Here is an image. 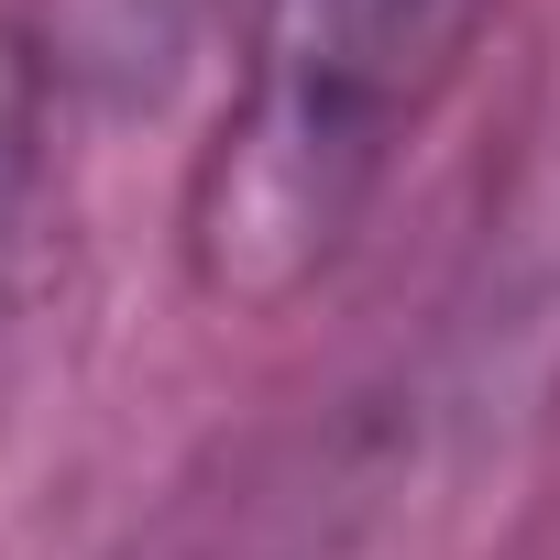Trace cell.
Returning a JSON list of instances; mask_svg holds the SVG:
<instances>
[{
	"label": "cell",
	"instance_id": "obj_2",
	"mask_svg": "<svg viewBox=\"0 0 560 560\" xmlns=\"http://www.w3.org/2000/svg\"><path fill=\"white\" fill-rule=\"evenodd\" d=\"M12 176H23V132H12V110H0V220H12Z\"/></svg>",
	"mask_w": 560,
	"mask_h": 560
},
{
	"label": "cell",
	"instance_id": "obj_1",
	"mask_svg": "<svg viewBox=\"0 0 560 560\" xmlns=\"http://www.w3.org/2000/svg\"><path fill=\"white\" fill-rule=\"evenodd\" d=\"M494 0H264L198 154L187 253L220 308H287L341 253Z\"/></svg>",
	"mask_w": 560,
	"mask_h": 560
}]
</instances>
